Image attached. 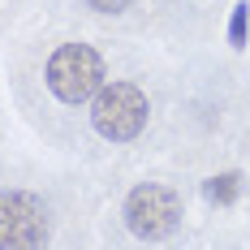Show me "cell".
Returning <instances> with one entry per match:
<instances>
[{"instance_id":"1","label":"cell","mask_w":250,"mask_h":250,"mask_svg":"<svg viewBox=\"0 0 250 250\" xmlns=\"http://www.w3.org/2000/svg\"><path fill=\"white\" fill-rule=\"evenodd\" d=\"M43 82L61 104H86L104 91V56L91 43H61L43 65Z\"/></svg>"},{"instance_id":"2","label":"cell","mask_w":250,"mask_h":250,"mask_svg":"<svg viewBox=\"0 0 250 250\" xmlns=\"http://www.w3.org/2000/svg\"><path fill=\"white\" fill-rule=\"evenodd\" d=\"M125 225H129L134 237H143V242L173 237L177 225H181V199H177V190L160 186V181L134 186L129 199H125Z\"/></svg>"},{"instance_id":"3","label":"cell","mask_w":250,"mask_h":250,"mask_svg":"<svg viewBox=\"0 0 250 250\" xmlns=\"http://www.w3.org/2000/svg\"><path fill=\"white\" fill-rule=\"evenodd\" d=\"M147 112H151V104L134 82H108L95 95V104H91V121H95V129L108 143L138 138L143 125H147Z\"/></svg>"},{"instance_id":"4","label":"cell","mask_w":250,"mask_h":250,"mask_svg":"<svg viewBox=\"0 0 250 250\" xmlns=\"http://www.w3.org/2000/svg\"><path fill=\"white\" fill-rule=\"evenodd\" d=\"M48 211L30 190H0V250H43Z\"/></svg>"},{"instance_id":"5","label":"cell","mask_w":250,"mask_h":250,"mask_svg":"<svg viewBox=\"0 0 250 250\" xmlns=\"http://www.w3.org/2000/svg\"><path fill=\"white\" fill-rule=\"evenodd\" d=\"M203 194L207 203H216V207H233L237 194H242V173H216L203 181Z\"/></svg>"},{"instance_id":"6","label":"cell","mask_w":250,"mask_h":250,"mask_svg":"<svg viewBox=\"0 0 250 250\" xmlns=\"http://www.w3.org/2000/svg\"><path fill=\"white\" fill-rule=\"evenodd\" d=\"M246 30H250V4H233V18H229V43H233V48H246Z\"/></svg>"},{"instance_id":"7","label":"cell","mask_w":250,"mask_h":250,"mask_svg":"<svg viewBox=\"0 0 250 250\" xmlns=\"http://www.w3.org/2000/svg\"><path fill=\"white\" fill-rule=\"evenodd\" d=\"M86 4H91V9H100V13H125L134 0H86Z\"/></svg>"}]
</instances>
